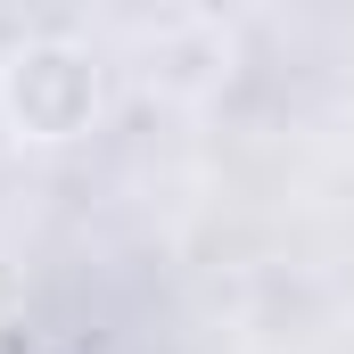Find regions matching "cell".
Masks as SVG:
<instances>
[{"instance_id": "cell-1", "label": "cell", "mask_w": 354, "mask_h": 354, "mask_svg": "<svg viewBox=\"0 0 354 354\" xmlns=\"http://www.w3.org/2000/svg\"><path fill=\"white\" fill-rule=\"evenodd\" d=\"M99 58L75 41H25L8 66H0V115L17 140L33 149H58V140H83L99 124Z\"/></svg>"}]
</instances>
